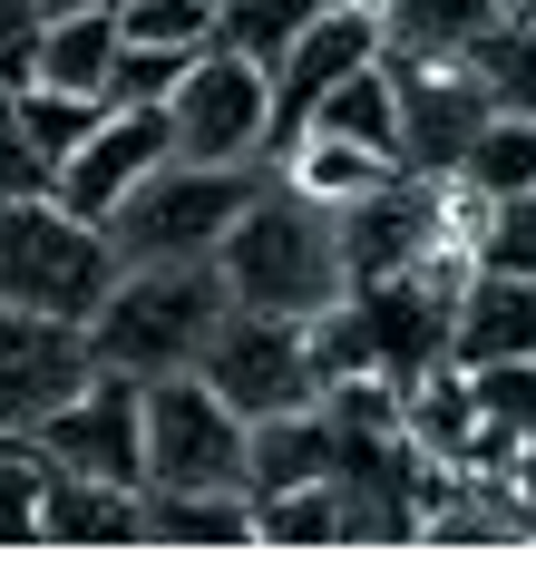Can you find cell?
I'll use <instances>...</instances> for the list:
<instances>
[{"label":"cell","instance_id":"ac0fdd59","mask_svg":"<svg viewBox=\"0 0 536 565\" xmlns=\"http://www.w3.org/2000/svg\"><path fill=\"white\" fill-rule=\"evenodd\" d=\"M147 546L235 556V546H254V498L244 488H147Z\"/></svg>","mask_w":536,"mask_h":565},{"label":"cell","instance_id":"83f0119b","mask_svg":"<svg viewBox=\"0 0 536 565\" xmlns=\"http://www.w3.org/2000/svg\"><path fill=\"white\" fill-rule=\"evenodd\" d=\"M469 68L487 78V98H497V108L536 117V20H497V30L469 50Z\"/></svg>","mask_w":536,"mask_h":565},{"label":"cell","instance_id":"4316f807","mask_svg":"<svg viewBox=\"0 0 536 565\" xmlns=\"http://www.w3.org/2000/svg\"><path fill=\"white\" fill-rule=\"evenodd\" d=\"M185 68H195V50H157V40H118V58H108V78H98V98H108V108H167Z\"/></svg>","mask_w":536,"mask_h":565},{"label":"cell","instance_id":"1f68e13d","mask_svg":"<svg viewBox=\"0 0 536 565\" xmlns=\"http://www.w3.org/2000/svg\"><path fill=\"white\" fill-rule=\"evenodd\" d=\"M50 185V157L30 147V127H20V98L0 88V195H40Z\"/></svg>","mask_w":536,"mask_h":565},{"label":"cell","instance_id":"5bb4252c","mask_svg":"<svg viewBox=\"0 0 536 565\" xmlns=\"http://www.w3.org/2000/svg\"><path fill=\"white\" fill-rule=\"evenodd\" d=\"M352 302H361V332H371V371L390 391H419L449 361V292L429 282V264L390 282H352Z\"/></svg>","mask_w":536,"mask_h":565},{"label":"cell","instance_id":"3957f363","mask_svg":"<svg viewBox=\"0 0 536 565\" xmlns=\"http://www.w3.org/2000/svg\"><path fill=\"white\" fill-rule=\"evenodd\" d=\"M118 274L127 264H118V244H108V225L68 215L50 185H40V195H0V302L88 322Z\"/></svg>","mask_w":536,"mask_h":565},{"label":"cell","instance_id":"8992f818","mask_svg":"<svg viewBox=\"0 0 536 565\" xmlns=\"http://www.w3.org/2000/svg\"><path fill=\"white\" fill-rule=\"evenodd\" d=\"M30 449L50 458V468H88V478L147 488V381H137V371H108V361H88V381L30 429Z\"/></svg>","mask_w":536,"mask_h":565},{"label":"cell","instance_id":"f1b7e54d","mask_svg":"<svg viewBox=\"0 0 536 565\" xmlns=\"http://www.w3.org/2000/svg\"><path fill=\"white\" fill-rule=\"evenodd\" d=\"M40 488H50V458L30 439H0V556L40 546Z\"/></svg>","mask_w":536,"mask_h":565},{"label":"cell","instance_id":"d6a6232c","mask_svg":"<svg viewBox=\"0 0 536 565\" xmlns=\"http://www.w3.org/2000/svg\"><path fill=\"white\" fill-rule=\"evenodd\" d=\"M40 0H0V88H20L30 68H40Z\"/></svg>","mask_w":536,"mask_h":565},{"label":"cell","instance_id":"44dd1931","mask_svg":"<svg viewBox=\"0 0 536 565\" xmlns=\"http://www.w3.org/2000/svg\"><path fill=\"white\" fill-rule=\"evenodd\" d=\"M469 205H497V195H536V117L497 108L487 127H478V147L459 157V175H449Z\"/></svg>","mask_w":536,"mask_h":565},{"label":"cell","instance_id":"cb8c5ba5","mask_svg":"<svg viewBox=\"0 0 536 565\" xmlns=\"http://www.w3.org/2000/svg\"><path fill=\"white\" fill-rule=\"evenodd\" d=\"M254 546H283V556H322V546H342V498H332V478L254 498Z\"/></svg>","mask_w":536,"mask_h":565},{"label":"cell","instance_id":"52a82bcc","mask_svg":"<svg viewBox=\"0 0 536 565\" xmlns=\"http://www.w3.org/2000/svg\"><path fill=\"white\" fill-rule=\"evenodd\" d=\"M147 488H244V419L195 371L147 381Z\"/></svg>","mask_w":536,"mask_h":565},{"label":"cell","instance_id":"d6986e66","mask_svg":"<svg viewBox=\"0 0 536 565\" xmlns=\"http://www.w3.org/2000/svg\"><path fill=\"white\" fill-rule=\"evenodd\" d=\"M380 10V58H469L487 30H497V0H371Z\"/></svg>","mask_w":536,"mask_h":565},{"label":"cell","instance_id":"5b68a950","mask_svg":"<svg viewBox=\"0 0 536 565\" xmlns=\"http://www.w3.org/2000/svg\"><path fill=\"white\" fill-rule=\"evenodd\" d=\"M195 381L225 399L235 419H274V409H312L322 381H312V351H302L293 312H254V302H225V322L195 351Z\"/></svg>","mask_w":536,"mask_h":565},{"label":"cell","instance_id":"30bf717a","mask_svg":"<svg viewBox=\"0 0 536 565\" xmlns=\"http://www.w3.org/2000/svg\"><path fill=\"white\" fill-rule=\"evenodd\" d=\"M390 88H400V167L449 185L459 157L478 147V127L497 117L487 78H478L469 58H449V68H429V58H390Z\"/></svg>","mask_w":536,"mask_h":565},{"label":"cell","instance_id":"9a60e30c","mask_svg":"<svg viewBox=\"0 0 536 565\" xmlns=\"http://www.w3.org/2000/svg\"><path fill=\"white\" fill-rule=\"evenodd\" d=\"M40 546H68V556H137V546H147V488L88 478V468H50V488H40Z\"/></svg>","mask_w":536,"mask_h":565},{"label":"cell","instance_id":"484cf974","mask_svg":"<svg viewBox=\"0 0 536 565\" xmlns=\"http://www.w3.org/2000/svg\"><path fill=\"white\" fill-rule=\"evenodd\" d=\"M283 175H293L302 195H322V205H352L361 185H380V175H390V157H371V147H352V137H302Z\"/></svg>","mask_w":536,"mask_h":565},{"label":"cell","instance_id":"d4e9b609","mask_svg":"<svg viewBox=\"0 0 536 565\" xmlns=\"http://www.w3.org/2000/svg\"><path fill=\"white\" fill-rule=\"evenodd\" d=\"M10 98H20V127H30V147L50 157V175H60V157H78V147H88V127L108 117L98 88H50V78H20Z\"/></svg>","mask_w":536,"mask_h":565},{"label":"cell","instance_id":"e0dca14e","mask_svg":"<svg viewBox=\"0 0 536 565\" xmlns=\"http://www.w3.org/2000/svg\"><path fill=\"white\" fill-rule=\"evenodd\" d=\"M312 478H332V419H322V399L312 409H274V419H244V498L312 488Z\"/></svg>","mask_w":536,"mask_h":565},{"label":"cell","instance_id":"ba28073f","mask_svg":"<svg viewBox=\"0 0 536 565\" xmlns=\"http://www.w3.org/2000/svg\"><path fill=\"white\" fill-rule=\"evenodd\" d=\"M264 117H274V78L235 50H195V68L176 78V98H167V127H176V157L195 167H244L254 147H264Z\"/></svg>","mask_w":536,"mask_h":565},{"label":"cell","instance_id":"f546056e","mask_svg":"<svg viewBox=\"0 0 536 565\" xmlns=\"http://www.w3.org/2000/svg\"><path fill=\"white\" fill-rule=\"evenodd\" d=\"M469 264H487V274H527V282H536V195H497V205H478Z\"/></svg>","mask_w":536,"mask_h":565},{"label":"cell","instance_id":"4dcf8cb0","mask_svg":"<svg viewBox=\"0 0 536 565\" xmlns=\"http://www.w3.org/2000/svg\"><path fill=\"white\" fill-rule=\"evenodd\" d=\"M118 40L205 50V40H215V0H118Z\"/></svg>","mask_w":536,"mask_h":565},{"label":"cell","instance_id":"7a4b0ae2","mask_svg":"<svg viewBox=\"0 0 536 565\" xmlns=\"http://www.w3.org/2000/svg\"><path fill=\"white\" fill-rule=\"evenodd\" d=\"M225 274H215V254H176V264H127L108 282V302L88 312V361H108V371H137V381H157V371H195V351L205 332L225 322Z\"/></svg>","mask_w":536,"mask_h":565},{"label":"cell","instance_id":"277c9868","mask_svg":"<svg viewBox=\"0 0 536 565\" xmlns=\"http://www.w3.org/2000/svg\"><path fill=\"white\" fill-rule=\"evenodd\" d=\"M254 185H264V175H244V167H195V157H167V167H147V175L118 195L108 244H118V264L215 254V244H225V225L254 205Z\"/></svg>","mask_w":536,"mask_h":565},{"label":"cell","instance_id":"2e32d148","mask_svg":"<svg viewBox=\"0 0 536 565\" xmlns=\"http://www.w3.org/2000/svg\"><path fill=\"white\" fill-rule=\"evenodd\" d=\"M487 361H536V282L469 264L449 292V371H487Z\"/></svg>","mask_w":536,"mask_h":565},{"label":"cell","instance_id":"ffe728a7","mask_svg":"<svg viewBox=\"0 0 536 565\" xmlns=\"http://www.w3.org/2000/svg\"><path fill=\"white\" fill-rule=\"evenodd\" d=\"M302 137H352V147H371V157L400 167V88H390V58H361L352 78L312 108ZM302 137H293V147H302Z\"/></svg>","mask_w":536,"mask_h":565},{"label":"cell","instance_id":"6da1fadb","mask_svg":"<svg viewBox=\"0 0 536 565\" xmlns=\"http://www.w3.org/2000/svg\"><path fill=\"white\" fill-rule=\"evenodd\" d=\"M215 274H225L235 302H254V312H293V322H312L322 302H342V292H352L332 205H322V195H302L293 175L254 185V205H244L235 225H225V244H215Z\"/></svg>","mask_w":536,"mask_h":565},{"label":"cell","instance_id":"8fae6325","mask_svg":"<svg viewBox=\"0 0 536 565\" xmlns=\"http://www.w3.org/2000/svg\"><path fill=\"white\" fill-rule=\"evenodd\" d=\"M361 58H380V10H371V0H332L293 50L274 58V117H264V147H274V157H293V137L312 127V108L352 78Z\"/></svg>","mask_w":536,"mask_h":565},{"label":"cell","instance_id":"e575fe53","mask_svg":"<svg viewBox=\"0 0 536 565\" xmlns=\"http://www.w3.org/2000/svg\"><path fill=\"white\" fill-rule=\"evenodd\" d=\"M507 10H527V0H497V20H507Z\"/></svg>","mask_w":536,"mask_h":565},{"label":"cell","instance_id":"4fadbf2b","mask_svg":"<svg viewBox=\"0 0 536 565\" xmlns=\"http://www.w3.org/2000/svg\"><path fill=\"white\" fill-rule=\"evenodd\" d=\"M167 157H176V127H167V108H108L98 127H88V147H78V157H60L50 195H60L68 215L108 225V215H118V195H127L147 167H167Z\"/></svg>","mask_w":536,"mask_h":565},{"label":"cell","instance_id":"7402d4cb","mask_svg":"<svg viewBox=\"0 0 536 565\" xmlns=\"http://www.w3.org/2000/svg\"><path fill=\"white\" fill-rule=\"evenodd\" d=\"M332 0H215V50H235V58H254L264 78H274V58L293 50L302 30L322 20Z\"/></svg>","mask_w":536,"mask_h":565},{"label":"cell","instance_id":"603a6c76","mask_svg":"<svg viewBox=\"0 0 536 565\" xmlns=\"http://www.w3.org/2000/svg\"><path fill=\"white\" fill-rule=\"evenodd\" d=\"M108 58H118V10H60V20H40V68H30V78H50V88H98Z\"/></svg>","mask_w":536,"mask_h":565},{"label":"cell","instance_id":"9c48e42d","mask_svg":"<svg viewBox=\"0 0 536 565\" xmlns=\"http://www.w3.org/2000/svg\"><path fill=\"white\" fill-rule=\"evenodd\" d=\"M332 225H342V274L352 282H390V274H419L429 254H439V175H410L390 167L380 185H361L352 205H332Z\"/></svg>","mask_w":536,"mask_h":565},{"label":"cell","instance_id":"7c38bea8","mask_svg":"<svg viewBox=\"0 0 536 565\" xmlns=\"http://www.w3.org/2000/svg\"><path fill=\"white\" fill-rule=\"evenodd\" d=\"M78 381H88V322L0 302V439H30Z\"/></svg>","mask_w":536,"mask_h":565},{"label":"cell","instance_id":"836d02e7","mask_svg":"<svg viewBox=\"0 0 536 565\" xmlns=\"http://www.w3.org/2000/svg\"><path fill=\"white\" fill-rule=\"evenodd\" d=\"M40 10H50V20H60V10H118V0H40Z\"/></svg>","mask_w":536,"mask_h":565}]
</instances>
